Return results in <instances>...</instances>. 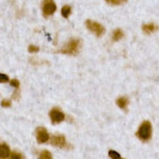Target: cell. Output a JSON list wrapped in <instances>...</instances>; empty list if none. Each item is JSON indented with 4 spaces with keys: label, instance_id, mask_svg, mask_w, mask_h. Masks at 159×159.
<instances>
[{
    "label": "cell",
    "instance_id": "obj_7",
    "mask_svg": "<svg viewBox=\"0 0 159 159\" xmlns=\"http://www.w3.org/2000/svg\"><path fill=\"white\" fill-rule=\"evenodd\" d=\"M36 139L39 143H46L49 139V135L46 129L44 127H39L37 128L36 130Z\"/></svg>",
    "mask_w": 159,
    "mask_h": 159
},
{
    "label": "cell",
    "instance_id": "obj_11",
    "mask_svg": "<svg viewBox=\"0 0 159 159\" xmlns=\"http://www.w3.org/2000/svg\"><path fill=\"white\" fill-rule=\"evenodd\" d=\"M124 36V33L121 29H116L113 31L112 33V40L114 41H117L121 40Z\"/></svg>",
    "mask_w": 159,
    "mask_h": 159
},
{
    "label": "cell",
    "instance_id": "obj_20",
    "mask_svg": "<svg viewBox=\"0 0 159 159\" xmlns=\"http://www.w3.org/2000/svg\"><path fill=\"white\" fill-rule=\"evenodd\" d=\"M11 159H22V157L20 153L14 152L11 153Z\"/></svg>",
    "mask_w": 159,
    "mask_h": 159
},
{
    "label": "cell",
    "instance_id": "obj_9",
    "mask_svg": "<svg viewBox=\"0 0 159 159\" xmlns=\"http://www.w3.org/2000/svg\"><path fill=\"white\" fill-rule=\"evenodd\" d=\"M142 29L143 31L146 34H150L157 29V26L153 23H148V24H143L142 26Z\"/></svg>",
    "mask_w": 159,
    "mask_h": 159
},
{
    "label": "cell",
    "instance_id": "obj_3",
    "mask_svg": "<svg viewBox=\"0 0 159 159\" xmlns=\"http://www.w3.org/2000/svg\"><path fill=\"white\" fill-rule=\"evenodd\" d=\"M86 25L87 28L96 35L98 37H101L105 33L104 27L100 23L93 21L91 20H88L86 22Z\"/></svg>",
    "mask_w": 159,
    "mask_h": 159
},
{
    "label": "cell",
    "instance_id": "obj_14",
    "mask_svg": "<svg viewBox=\"0 0 159 159\" xmlns=\"http://www.w3.org/2000/svg\"><path fill=\"white\" fill-rule=\"evenodd\" d=\"M109 156L112 159H119L120 158V154L114 150H110L109 152Z\"/></svg>",
    "mask_w": 159,
    "mask_h": 159
},
{
    "label": "cell",
    "instance_id": "obj_5",
    "mask_svg": "<svg viewBox=\"0 0 159 159\" xmlns=\"http://www.w3.org/2000/svg\"><path fill=\"white\" fill-rule=\"evenodd\" d=\"M49 117L52 124H58L65 118L64 113L57 108H54L50 111Z\"/></svg>",
    "mask_w": 159,
    "mask_h": 159
},
{
    "label": "cell",
    "instance_id": "obj_2",
    "mask_svg": "<svg viewBox=\"0 0 159 159\" xmlns=\"http://www.w3.org/2000/svg\"><path fill=\"white\" fill-rule=\"evenodd\" d=\"M139 139L143 142H147L152 136V125L148 121L143 122L135 133Z\"/></svg>",
    "mask_w": 159,
    "mask_h": 159
},
{
    "label": "cell",
    "instance_id": "obj_21",
    "mask_svg": "<svg viewBox=\"0 0 159 159\" xmlns=\"http://www.w3.org/2000/svg\"><path fill=\"white\" fill-rule=\"evenodd\" d=\"M119 159H124V158H119Z\"/></svg>",
    "mask_w": 159,
    "mask_h": 159
},
{
    "label": "cell",
    "instance_id": "obj_13",
    "mask_svg": "<svg viewBox=\"0 0 159 159\" xmlns=\"http://www.w3.org/2000/svg\"><path fill=\"white\" fill-rule=\"evenodd\" d=\"M39 159H52V157L50 152L45 150L41 152Z\"/></svg>",
    "mask_w": 159,
    "mask_h": 159
},
{
    "label": "cell",
    "instance_id": "obj_8",
    "mask_svg": "<svg viewBox=\"0 0 159 159\" xmlns=\"http://www.w3.org/2000/svg\"><path fill=\"white\" fill-rule=\"evenodd\" d=\"M10 155V149L6 143L0 144V159H8Z\"/></svg>",
    "mask_w": 159,
    "mask_h": 159
},
{
    "label": "cell",
    "instance_id": "obj_16",
    "mask_svg": "<svg viewBox=\"0 0 159 159\" xmlns=\"http://www.w3.org/2000/svg\"><path fill=\"white\" fill-rule=\"evenodd\" d=\"M39 51V48L37 46L31 45L28 47V51L30 53H37Z\"/></svg>",
    "mask_w": 159,
    "mask_h": 159
},
{
    "label": "cell",
    "instance_id": "obj_15",
    "mask_svg": "<svg viewBox=\"0 0 159 159\" xmlns=\"http://www.w3.org/2000/svg\"><path fill=\"white\" fill-rule=\"evenodd\" d=\"M9 81V77L3 73H0V83H7Z\"/></svg>",
    "mask_w": 159,
    "mask_h": 159
},
{
    "label": "cell",
    "instance_id": "obj_17",
    "mask_svg": "<svg viewBox=\"0 0 159 159\" xmlns=\"http://www.w3.org/2000/svg\"><path fill=\"white\" fill-rule=\"evenodd\" d=\"M10 85L16 89H18L20 85V83L17 79H13L10 82Z\"/></svg>",
    "mask_w": 159,
    "mask_h": 159
},
{
    "label": "cell",
    "instance_id": "obj_1",
    "mask_svg": "<svg viewBox=\"0 0 159 159\" xmlns=\"http://www.w3.org/2000/svg\"><path fill=\"white\" fill-rule=\"evenodd\" d=\"M81 46V42L79 38H71L60 50L59 52L62 54L75 55H77Z\"/></svg>",
    "mask_w": 159,
    "mask_h": 159
},
{
    "label": "cell",
    "instance_id": "obj_19",
    "mask_svg": "<svg viewBox=\"0 0 159 159\" xmlns=\"http://www.w3.org/2000/svg\"><path fill=\"white\" fill-rule=\"evenodd\" d=\"M2 106L3 107H9L11 106V102L10 100H3L2 102V104H1Z\"/></svg>",
    "mask_w": 159,
    "mask_h": 159
},
{
    "label": "cell",
    "instance_id": "obj_4",
    "mask_svg": "<svg viewBox=\"0 0 159 159\" xmlns=\"http://www.w3.org/2000/svg\"><path fill=\"white\" fill-rule=\"evenodd\" d=\"M43 15L45 18L53 15L56 11V5L53 0H44L41 5Z\"/></svg>",
    "mask_w": 159,
    "mask_h": 159
},
{
    "label": "cell",
    "instance_id": "obj_12",
    "mask_svg": "<svg viewBox=\"0 0 159 159\" xmlns=\"http://www.w3.org/2000/svg\"><path fill=\"white\" fill-rule=\"evenodd\" d=\"M71 13V8L69 5H65L62 8L61 15L65 18H68Z\"/></svg>",
    "mask_w": 159,
    "mask_h": 159
},
{
    "label": "cell",
    "instance_id": "obj_10",
    "mask_svg": "<svg viewBox=\"0 0 159 159\" xmlns=\"http://www.w3.org/2000/svg\"><path fill=\"white\" fill-rule=\"evenodd\" d=\"M116 104L119 108L125 110L127 108V107L129 104V100L126 97H122L117 99L116 101Z\"/></svg>",
    "mask_w": 159,
    "mask_h": 159
},
{
    "label": "cell",
    "instance_id": "obj_6",
    "mask_svg": "<svg viewBox=\"0 0 159 159\" xmlns=\"http://www.w3.org/2000/svg\"><path fill=\"white\" fill-rule=\"evenodd\" d=\"M51 144L53 146L59 147L60 148H66L68 145L66 140V138L62 135H54L51 138Z\"/></svg>",
    "mask_w": 159,
    "mask_h": 159
},
{
    "label": "cell",
    "instance_id": "obj_18",
    "mask_svg": "<svg viewBox=\"0 0 159 159\" xmlns=\"http://www.w3.org/2000/svg\"><path fill=\"white\" fill-rule=\"evenodd\" d=\"M107 1L113 5H120L122 3L126 2V0H107Z\"/></svg>",
    "mask_w": 159,
    "mask_h": 159
}]
</instances>
